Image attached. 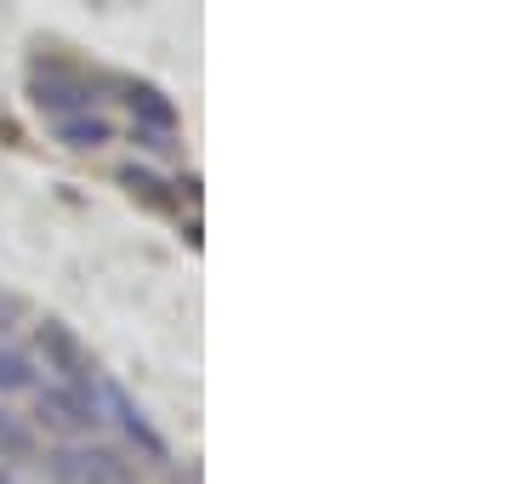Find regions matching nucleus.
I'll use <instances>...</instances> for the list:
<instances>
[{
	"label": "nucleus",
	"mask_w": 512,
	"mask_h": 484,
	"mask_svg": "<svg viewBox=\"0 0 512 484\" xmlns=\"http://www.w3.org/2000/svg\"><path fill=\"white\" fill-rule=\"evenodd\" d=\"M35 422L40 428H52L57 439H86V433L103 422V405H97V388L86 382V388H74V382H63V388H46L35 405Z\"/></svg>",
	"instance_id": "1"
},
{
	"label": "nucleus",
	"mask_w": 512,
	"mask_h": 484,
	"mask_svg": "<svg viewBox=\"0 0 512 484\" xmlns=\"http://www.w3.org/2000/svg\"><path fill=\"white\" fill-rule=\"evenodd\" d=\"M57 484H137V467L109 445H74L63 456H52Z\"/></svg>",
	"instance_id": "2"
},
{
	"label": "nucleus",
	"mask_w": 512,
	"mask_h": 484,
	"mask_svg": "<svg viewBox=\"0 0 512 484\" xmlns=\"http://www.w3.org/2000/svg\"><path fill=\"white\" fill-rule=\"evenodd\" d=\"M29 103H35L40 114L92 109V80L63 69V63H35V69H29Z\"/></svg>",
	"instance_id": "3"
},
{
	"label": "nucleus",
	"mask_w": 512,
	"mask_h": 484,
	"mask_svg": "<svg viewBox=\"0 0 512 484\" xmlns=\"http://www.w3.org/2000/svg\"><path fill=\"white\" fill-rule=\"evenodd\" d=\"M92 388H97V405H103V416H114V422H120V433H126L137 450H143L148 462H165V456H171V450H165V439L148 428V416L131 405V393L120 388V382H109V376H92Z\"/></svg>",
	"instance_id": "4"
},
{
	"label": "nucleus",
	"mask_w": 512,
	"mask_h": 484,
	"mask_svg": "<svg viewBox=\"0 0 512 484\" xmlns=\"http://www.w3.org/2000/svg\"><path fill=\"white\" fill-rule=\"evenodd\" d=\"M35 342H40V354H46V365H52V371L63 376V382H74V388H86V382L97 376L92 354L80 348V336H74L69 325H63V319H46V325L35 331Z\"/></svg>",
	"instance_id": "5"
},
{
	"label": "nucleus",
	"mask_w": 512,
	"mask_h": 484,
	"mask_svg": "<svg viewBox=\"0 0 512 484\" xmlns=\"http://www.w3.org/2000/svg\"><path fill=\"white\" fill-rule=\"evenodd\" d=\"M126 109L137 114V126H143L137 137H143L148 149H171L165 137L177 131V109L165 103V92H160V86H143V80H126Z\"/></svg>",
	"instance_id": "6"
},
{
	"label": "nucleus",
	"mask_w": 512,
	"mask_h": 484,
	"mask_svg": "<svg viewBox=\"0 0 512 484\" xmlns=\"http://www.w3.org/2000/svg\"><path fill=\"white\" fill-rule=\"evenodd\" d=\"M57 143L97 149V143H109V120H97V114H57Z\"/></svg>",
	"instance_id": "7"
},
{
	"label": "nucleus",
	"mask_w": 512,
	"mask_h": 484,
	"mask_svg": "<svg viewBox=\"0 0 512 484\" xmlns=\"http://www.w3.org/2000/svg\"><path fill=\"white\" fill-rule=\"evenodd\" d=\"M0 456H6V462H29V456H35L29 428H23L18 416H6V410H0Z\"/></svg>",
	"instance_id": "8"
},
{
	"label": "nucleus",
	"mask_w": 512,
	"mask_h": 484,
	"mask_svg": "<svg viewBox=\"0 0 512 484\" xmlns=\"http://www.w3.org/2000/svg\"><path fill=\"white\" fill-rule=\"evenodd\" d=\"M23 388H35V371H29V359L12 354V348H0V399H6V393H23Z\"/></svg>",
	"instance_id": "9"
},
{
	"label": "nucleus",
	"mask_w": 512,
	"mask_h": 484,
	"mask_svg": "<svg viewBox=\"0 0 512 484\" xmlns=\"http://www.w3.org/2000/svg\"><path fill=\"white\" fill-rule=\"evenodd\" d=\"M120 177H126V188H131V194H143V200L148 205H171V200H165V194H160V177H148V171H137V166H126V171H120Z\"/></svg>",
	"instance_id": "10"
}]
</instances>
